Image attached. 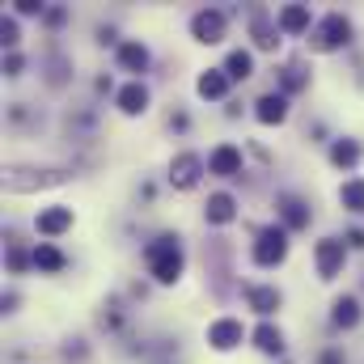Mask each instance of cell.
<instances>
[{
	"label": "cell",
	"mask_w": 364,
	"mask_h": 364,
	"mask_svg": "<svg viewBox=\"0 0 364 364\" xmlns=\"http://www.w3.org/2000/svg\"><path fill=\"white\" fill-rule=\"evenodd\" d=\"M250 68H255L250 51H233L229 55V77H250Z\"/></svg>",
	"instance_id": "obj_22"
},
{
	"label": "cell",
	"mask_w": 364,
	"mask_h": 364,
	"mask_svg": "<svg viewBox=\"0 0 364 364\" xmlns=\"http://www.w3.org/2000/svg\"><path fill=\"white\" fill-rule=\"evenodd\" d=\"M119 60H123V68H132V73H144V64H149V51H144L140 43H123V47H119Z\"/></svg>",
	"instance_id": "obj_14"
},
{
	"label": "cell",
	"mask_w": 364,
	"mask_h": 364,
	"mask_svg": "<svg viewBox=\"0 0 364 364\" xmlns=\"http://www.w3.org/2000/svg\"><path fill=\"white\" fill-rule=\"evenodd\" d=\"M199 170H203V161H199L195 153H182L178 161L170 166V182H174V186H195V182H199Z\"/></svg>",
	"instance_id": "obj_7"
},
{
	"label": "cell",
	"mask_w": 364,
	"mask_h": 364,
	"mask_svg": "<svg viewBox=\"0 0 364 364\" xmlns=\"http://www.w3.org/2000/svg\"><path fill=\"white\" fill-rule=\"evenodd\" d=\"M255 38H259V47H275V30H272V21H267V13L255 17Z\"/></svg>",
	"instance_id": "obj_23"
},
{
	"label": "cell",
	"mask_w": 364,
	"mask_h": 364,
	"mask_svg": "<svg viewBox=\"0 0 364 364\" xmlns=\"http://www.w3.org/2000/svg\"><path fill=\"white\" fill-rule=\"evenodd\" d=\"M348 34H352L348 17L331 13V17H322V21H318V30H314V51H335V47H343V43H348Z\"/></svg>",
	"instance_id": "obj_2"
},
{
	"label": "cell",
	"mask_w": 364,
	"mask_h": 364,
	"mask_svg": "<svg viewBox=\"0 0 364 364\" xmlns=\"http://www.w3.org/2000/svg\"><path fill=\"white\" fill-rule=\"evenodd\" d=\"M208 170H212V174H237V170H242V153H237L233 144H220V149L208 157Z\"/></svg>",
	"instance_id": "obj_8"
},
{
	"label": "cell",
	"mask_w": 364,
	"mask_h": 364,
	"mask_svg": "<svg viewBox=\"0 0 364 364\" xmlns=\"http://www.w3.org/2000/svg\"><path fill=\"white\" fill-rule=\"evenodd\" d=\"M305 26H309V9H305V4H288V9H279V30L296 34V30H305Z\"/></svg>",
	"instance_id": "obj_11"
},
{
	"label": "cell",
	"mask_w": 364,
	"mask_h": 364,
	"mask_svg": "<svg viewBox=\"0 0 364 364\" xmlns=\"http://www.w3.org/2000/svg\"><path fill=\"white\" fill-rule=\"evenodd\" d=\"M208 343L220 348V352L237 348V343H242V322H237V318H220V322H212V326H208Z\"/></svg>",
	"instance_id": "obj_4"
},
{
	"label": "cell",
	"mask_w": 364,
	"mask_h": 364,
	"mask_svg": "<svg viewBox=\"0 0 364 364\" xmlns=\"http://www.w3.org/2000/svg\"><path fill=\"white\" fill-rule=\"evenodd\" d=\"M279 208H284V220H288V225H305V212H301V203H296V199H284Z\"/></svg>",
	"instance_id": "obj_24"
},
{
	"label": "cell",
	"mask_w": 364,
	"mask_h": 364,
	"mask_svg": "<svg viewBox=\"0 0 364 364\" xmlns=\"http://www.w3.org/2000/svg\"><path fill=\"white\" fill-rule=\"evenodd\" d=\"M314 259H318V272L326 275V279H331V275H339V267H343V242H335V237L318 242Z\"/></svg>",
	"instance_id": "obj_6"
},
{
	"label": "cell",
	"mask_w": 364,
	"mask_h": 364,
	"mask_svg": "<svg viewBox=\"0 0 364 364\" xmlns=\"http://www.w3.org/2000/svg\"><path fill=\"white\" fill-rule=\"evenodd\" d=\"M339 199H343V208H352V212H364V182H360V178L343 182V191H339Z\"/></svg>",
	"instance_id": "obj_17"
},
{
	"label": "cell",
	"mask_w": 364,
	"mask_h": 364,
	"mask_svg": "<svg viewBox=\"0 0 364 364\" xmlns=\"http://www.w3.org/2000/svg\"><path fill=\"white\" fill-rule=\"evenodd\" d=\"M250 305H255L259 314H272L275 305H279V292H275V288H250Z\"/></svg>",
	"instance_id": "obj_18"
},
{
	"label": "cell",
	"mask_w": 364,
	"mask_h": 364,
	"mask_svg": "<svg viewBox=\"0 0 364 364\" xmlns=\"http://www.w3.org/2000/svg\"><path fill=\"white\" fill-rule=\"evenodd\" d=\"M0 34H4V43H9V47L17 43V26H13V21H4V26H0Z\"/></svg>",
	"instance_id": "obj_25"
},
{
	"label": "cell",
	"mask_w": 364,
	"mask_h": 364,
	"mask_svg": "<svg viewBox=\"0 0 364 364\" xmlns=\"http://www.w3.org/2000/svg\"><path fill=\"white\" fill-rule=\"evenodd\" d=\"M73 225V208H51L38 216V233H64Z\"/></svg>",
	"instance_id": "obj_10"
},
{
	"label": "cell",
	"mask_w": 364,
	"mask_h": 364,
	"mask_svg": "<svg viewBox=\"0 0 364 364\" xmlns=\"http://www.w3.org/2000/svg\"><path fill=\"white\" fill-rule=\"evenodd\" d=\"M208 220H212V225H229V220H233V195H225V191L212 195V199H208Z\"/></svg>",
	"instance_id": "obj_12"
},
{
	"label": "cell",
	"mask_w": 364,
	"mask_h": 364,
	"mask_svg": "<svg viewBox=\"0 0 364 364\" xmlns=\"http://www.w3.org/2000/svg\"><path fill=\"white\" fill-rule=\"evenodd\" d=\"M149 267H153V275L157 279H178L182 272V250H178V242L174 237H161V242H153L149 246Z\"/></svg>",
	"instance_id": "obj_1"
},
{
	"label": "cell",
	"mask_w": 364,
	"mask_h": 364,
	"mask_svg": "<svg viewBox=\"0 0 364 364\" xmlns=\"http://www.w3.org/2000/svg\"><path fill=\"white\" fill-rule=\"evenodd\" d=\"M225 90H229V73H203L199 77V93L203 97H225Z\"/></svg>",
	"instance_id": "obj_16"
},
{
	"label": "cell",
	"mask_w": 364,
	"mask_h": 364,
	"mask_svg": "<svg viewBox=\"0 0 364 364\" xmlns=\"http://www.w3.org/2000/svg\"><path fill=\"white\" fill-rule=\"evenodd\" d=\"M335 322H339V326H356V322H360L356 296H339V301H335Z\"/></svg>",
	"instance_id": "obj_15"
},
{
	"label": "cell",
	"mask_w": 364,
	"mask_h": 364,
	"mask_svg": "<svg viewBox=\"0 0 364 364\" xmlns=\"http://www.w3.org/2000/svg\"><path fill=\"white\" fill-rule=\"evenodd\" d=\"M255 343H259L263 352H279V348H284V339H279V331H275V326H267V322H263V326L255 331Z\"/></svg>",
	"instance_id": "obj_21"
},
{
	"label": "cell",
	"mask_w": 364,
	"mask_h": 364,
	"mask_svg": "<svg viewBox=\"0 0 364 364\" xmlns=\"http://www.w3.org/2000/svg\"><path fill=\"white\" fill-rule=\"evenodd\" d=\"M191 30H195L199 43H220V34H225V17H220L216 9H203V13H195Z\"/></svg>",
	"instance_id": "obj_5"
},
{
	"label": "cell",
	"mask_w": 364,
	"mask_h": 364,
	"mask_svg": "<svg viewBox=\"0 0 364 364\" xmlns=\"http://www.w3.org/2000/svg\"><path fill=\"white\" fill-rule=\"evenodd\" d=\"M356 157H360V149H356L352 140H339V144L331 149V161H335V166H356Z\"/></svg>",
	"instance_id": "obj_20"
},
{
	"label": "cell",
	"mask_w": 364,
	"mask_h": 364,
	"mask_svg": "<svg viewBox=\"0 0 364 364\" xmlns=\"http://www.w3.org/2000/svg\"><path fill=\"white\" fill-rule=\"evenodd\" d=\"M34 263H38L43 272H60V267H64V255H60L55 246H38V250H34Z\"/></svg>",
	"instance_id": "obj_19"
},
{
	"label": "cell",
	"mask_w": 364,
	"mask_h": 364,
	"mask_svg": "<svg viewBox=\"0 0 364 364\" xmlns=\"http://www.w3.org/2000/svg\"><path fill=\"white\" fill-rule=\"evenodd\" d=\"M263 123H279L284 114H288V102L279 97V93H267V97H259V110H255Z\"/></svg>",
	"instance_id": "obj_13"
},
{
	"label": "cell",
	"mask_w": 364,
	"mask_h": 364,
	"mask_svg": "<svg viewBox=\"0 0 364 364\" xmlns=\"http://www.w3.org/2000/svg\"><path fill=\"white\" fill-rule=\"evenodd\" d=\"M284 255H288L284 229H279V225L263 229V233H259V242H255V263H259V267H272V263H279Z\"/></svg>",
	"instance_id": "obj_3"
},
{
	"label": "cell",
	"mask_w": 364,
	"mask_h": 364,
	"mask_svg": "<svg viewBox=\"0 0 364 364\" xmlns=\"http://www.w3.org/2000/svg\"><path fill=\"white\" fill-rule=\"evenodd\" d=\"M119 106H123L127 114H140V110L149 106V90H144L140 81H132V85H123V90H119Z\"/></svg>",
	"instance_id": "obj_9"
}]
</instances>
